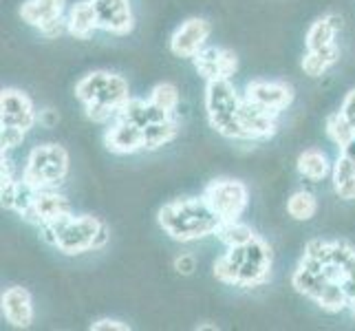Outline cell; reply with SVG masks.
<instances>
[{"label": "cell", "instance_id": "6da1fadb", "mask_svg": "<svg viewBox=\"0 0 355 331\" xmlns=\"http://www.w3.org/2000/svg\"><path fill=\"white\" fill-rule=\"evenodd\" d=\"M157 223L170 239L190 243L216 235L218 226H221V217L205 203L203 197H186L168 201L159 207Z\"/></svg>", "mask_w": 355, "mask_h": 331}, {"label": "cell", "instance_id": "7a4b0ae2", "mask_svg": "<svg viewBox=\"0 0 355 331\" xmlns=\"http://www.w3.org/2000/svg\"><path fill=\"white\" fill-rule=\"evenodd\" d=\"M76 97L87 108V117L91 121L106 124L115 119L119 106L130 97V91L128 82L117 73L93 71L76 84Z\"/></svg>", "mask_w": 355, "mask_h": 331}, {"label": "cell", "instance_id": "3957f363", "mask_svg": "<svg viewBox=\"0 0 355 331\" xmlns=\"http://www.w3.org/2000/svg\"><path fill=\"white\" fill-rule=\"evenodd\" d=\"M104 221L91 214H69L53 221V223H44L40 226L42 239L46 243L55 245V248L67 254V256H78L84 252L95 250V239L100 235Z\"/></svg>", "mask_w": 355, "mask_h": 331}, {"label": "cell", "instance_id": "277c9868", "mask_svg": "<svg viewBox=\"0 0 355 331\" xmlns=\"http://www.w3.org/2000/svg\"><path fill=\"white\" fill-rule=\"evenodd\" d=\"M205 110L210 126L227 139H245L241 126V97L230 80H210L205 87Z\"/></svg>", "mask_w": 355, "mask_h": 331}, {"label": "cell", "instance_id": "5b68a950", "mask_svg": "<svg viewBox=\"0 0 355 331\" xmlns=\"http://www.w3.org/2000/svg\"><path fill=\"white\" fill-rule=\"evenodd\" d=\"M69 175V153L60 144L35 146L27 157L22 170V181L33 190L55 188Z\"/></svg>", "mask_w": 355, "mask_h": 331}, {"label": "cell", "instance_id": "8992f818", "mask_svg": "<svg viewBox=\"0 0 355 331\" xmlns=\"http://www.w3.org/2000/svg\"><path fill=\"white\" fill-rule=\"evenodd\" d=\"M201 197L221 221H239L250 203V190L239 179H214L205 186Z\"/></svg>", "mask_w": 355, "mask_h": 331}, {"label": "cell", "instance_id": "52a82bcc", "mask_svg": "<svg viewBox=\"0 0 355 331\" xmlns=\"http://www.w3.org/2000/svg\"><path fill=\"white\" fill-rule=\"evenodd\" d=\"M269 274H272V250L261 237H256L252 243L245 245L236 287H259L267 283Z\"/></svg>", "mask_w": 355, "mask_h": 331}, {"label": "cell", "instance_id": "ba28073f", "mask_svg": "<svg viewBox=\"0 0 355 331\" xmlns=\"http://www.w3.org/2000/svg\"><path fill=\"white\" fill-rule=\"evenodd\" d=\"M38 121L33 102L20 89H3L0 93V126H16L24 133L31 130Z\"/></svg>", "mask_w": 355, "mask_h": 331}, {"label": "cell", "instance_id": "9c48e42d", "mask_svg": "<svg viewBox=\"0 0 355 331\" xmlns=\"http://www.w3.org/2000/svg\"><path fill=\"white\" fill-rule=\"evenodd\" d=\"M192 62L205 82L230 80L239 69L236 53L232 51V49H223V46H203L201 51L192 58Z\"/></svg>", "mask_w": 355, "mask_h": 331}, {"label": "cell", "instance_id": "30bf717a", "mask_svg": "<svg viewBox=\"0 0 355 331\" xmlns=\"http://www.w3.org/2000/svg\"><path fill=\"white\" fill-rule=\"evenodd\" d=\"M212 27L205 18H188L170 38V51L177 58H194L205 46Z\"/></svg>", "mask_w": 355, "mask_h": 331}, {"label": "cell", "instance_id": "8fae6325", "mask_svg": "<svg viewBox=\"0 0 355 331\" xmlns=\"http://www.w3.org/2000/svg\"><path fill=\"white\" fill-rule=\"evenodd\" d=\"M100 29L113 35H126L135 27L130 0H93Z\"/></svg>", "mask_w": 355, "mask_h": 331}, {"label": "cell", "instance_id": "7c38bea8", "mask_svg": "<svg viewBox=\"0 0 355 331\" xmlns=\"http://www.w3.org/2000/svg\"><path fill=\"white\" fill-rule=\"evenodd\" d=\"M245 97L250 102L259 104L263 108L280 113L293 102V89L287 82H269V80H254L248 84V91Z\"/></svg>", "mask_w": 355, "mask_h": 331}, {"label": "cell", "instance_id": "4fadbf2b", "mask_svg": "<svg viewBox=\"0 0 355 331\" xmlns=\"http://www.w3.org/2000/svg\"><path fill=\"white\" fill-rule=\"evenodd\" d=\"M276 117L278 113L259 104L250 102L248 97L241 100V126L245 139H267L276 133Z\"/></svg>", "mask_w": 355, "mask_h": 331}, {"label": "cell", "instance_id": "5bb4252c", "mask_svg": "<svg viewBox=\"0 0 355 331\" xmlns=\"http://www.w3.org/2000/svg\"><path fill=\"white\" fill-rule=\"evenodd\" d=\"M104 144L115 155H132L144 151V128L124 119H113L104 133Z\"/></svg>", "mask_w": 355, "mask_h": 331}, {"label": "cell", "instance_id": "9a60e30c", "mask_svg": "<svg viewBox=\"0 0 355 331\" xmlns=\"http://www.w3.org/2000/svg\"><path fill=\"white\" fill-rule=\"evenodd\" d=\"M0 305H3L5 321L11 327L27 329L33 323V300H31V294L24 287L16 285V287L5 289Z\"/></svg>", "mask_w": 355, "mask_h": 331}, {"label": "cell", "instance_id": "2e32d148", "mask_svg": "<svg viewBox=\"0 0 355 331\" xmlns=\"http://www.w3.org/2000/svg\"><path fill=\"white\" fill-rule=\"evenodd\" d=\"M35 226H44V223H53V221L73 214L71 203L64 194L55 192L53 188L49 190H35Z\"/></svg>", "mask_w": 355, "mask_h": 331}, {"label": "cell", "instance_id": "e0dca14e", "mask_svg": "<svg viewBox=\"0 0 355 331\" xmlns=\"http://www.w3.org/2000/svg\"><path fill=\"white\" fill-rule=\"evenodd\" d=\"M166 117H173L164 113L162 108H157L150 100H139V97H128V100L119 106L115 119H124V121H130V124L139 126V128H146L153 121H159V119H166Z\"/></svg>", "mask_w": 355, "mask_h": 331}, {"label": "cell", "instance_id": "ac0fdd59", "mask_svg": "<svg viewBox=\"0 0 355 331\" xmlns=\"http://www.w3.org/2000/svg\"><path fill=\"white\" fill-rule=\"evenodd\" d=\"M64 5L67 0H24L20 7V18L29 27L40 29L42 24L64 16Z\"/></svg>", "mask_w": 355, "mask_h": 331}, {"label": "cell", "instance_id": "d6986e66", "mask_svg": "<svg viewBox=\"0 0 355 331\" xmlns=\"http://www.w3.org/2000/svg\"><path fill=\"white\" fill-rule=\"evenodd\" d=\"M69 33L78 40H89L91 35L100 29V22H97V11L93 0H82V3H76L69 9Z\"/></svg>", "mask_w": 355, "mask_h": 331}, {"label": "cell", "instance_id": "ffe728a7", "mask_svg": "<svg viewBox=\"0 0 355 331\" xmlns=\"http://www.w3.org/2000/svg\"><path fill=\"white\" fill-rule=\"evenodd\" d=\"M340 27H342V18L340 16L329 14L324 18H318L307 31V40H304V42H307V51H315V49L334 44V38H336V33H338Z\"/></svg>", "mask_w": 355, "mask_h": 331}, {"label": "cell", "instance_id": "44dd1931", "mask_svg": "<svg viewBox=\"0 0 355 331\" xmlns=\"http://www.w3.org/2000/svg\"><path fill=\"white\" fill-rule=\"evenodd\" d=\"M296 168H298V173L309 181H322L327 175H331V170H334L327 155L318 148H307L304 153H300Z\"/></svg>", "mask_w": 355, "mask_h": 331}, {"label": "cell", "instance_id": "7402d4cb", "mask_svg": "<svg viewBox=\"0 0 355 331\" xmlns=\"http://www.w3.org/2000/svg\"><path fill=\"white\" fill-rule=\"evenodd\" d=\"M334 177V190L340 199L355 201V164L345 155H340L331 170Z\"/></svg>", "mask_w": 355, "mask_h": 331}, {"label": "cell", "instance_id": "603a6c76", "mask_svg": "<svg viewBox=\"0 0 355 331\" xmlns=\"http://www.w3.org/2000/svg\"><path fill=\"white\" fill-rule=\"evenodd\" d=\"M340 60V46L334 42L329 46L315 49V51H307V56L302 58V71L304 76L309 78H320L322 73H327V69L336 65Z\"/></svg>", "mask_w": 355, "mask_h": 331}, {"label": "cell", "instance_id": "cb8c5ba5", "mask_svg": "<svg viewBox=\"0 0 355 331\" xmlns=\"http://www.w3.org/2000/svg\"><path fill=\"white\" fill-rule=\"evenodd\" d=\"M179 133V126L173 117H166V119H159L153 121L144 128V151H157L162 146L170 144Z\"/></svg>", "mask_w": 355, "mask_h": 331}, {"label": "cell", "instance_id": "d4e9b609", "mask_svg": "<svg viewBox=\"0 0 355 331\" xmlns=\"http://www.w3.org/2000/svg\"><path fill=\"white\" fill-rule=\"evenodd\" d=\"M331 261L338 263L342 269H345V287L347 296L353 298L355 296V248L349 241H334V248H331Z\"/></svg>", "mask_w": 355, "mask_h": 331}, {"label": "cell", "instance_id": "484cf974", "mask_svg": "<svg viewBox=\"0 0 355 331\" xmlns=\"http://www.w3.org/2000/svg\"><path fill=\"white\" fill-rule=\"evenodd\" d=\"M327 283L329 280L324 278L322 272H311V269H307L304 265H298L296 272H293V276H291L293 289H296L298 294H302V296L313 298V300L318 298V294L324 289Z\"/></svg>", "mask_w": 355, "mask_h": 331}, {"label": "cell", "instance_id": "4316f807", "mask_svg": "<svg viewBox=\"0 0 355 331\" xmlns=\"http://www.w3.org/2000/svg\"><path fill=\"white\" fill-rule=\"evenodd\" d=\"M243 256H245V245H243V248H227V252L214 263V276L221 280V283L236 285Z\"/></svg>", "mask_w": 355, "mask_h": 331}, {"label": "cell", "instance_id": "83f0119b", "mask_svg": "<svg viewBox=\"0 0 355 331\" xmlns=\"http://www.w3.org/2000/svg\"><path fill=\"white\" fill-rule=\"evenodd\" d=\"M216 239L227 248H243L256 239L254 230L250 226L241 223V221H221V226L216 230Z\"/></svg>", "mask_w": 355, "mask_h": 331}, {"label": "cell", "instance_id": "f1b7e54d", "mask_svg": "<svg viewBox=\"0 0 355 331\" xmlns=\"http://www.w3.org/2000/svg\"><path fill=\"white\" fill-rule=\"evenodd\" d=\"M318 212V201L311 192L307 190H298L293 192L291 197L287 199V214L296 221H309L313 219Z\"/></svg>", "mask_w": 355, "mask_h": 331}, {"label": "cell", "instance_id": "f546056e", "mask_svg": "<svg viewBox=\"0 0 355 331\" xmlns=\"http://www.w3.org/2000/svg\"><path fill=\"white\" fill-rule=\"evenodd\" d=\"M315 303L320 309H324L329 314H336V312H342L349 307V296L340 283H327L324 289L318 294Z\"/></svg>", "mask_w": 355, "mask_h": 331}, {"label": "cell", "instance_id": "4dcf8cb0", "mask_svg": "<svg viewBox=\"0 0 355 331\" xmlns=\"http://www.w3.org/2000/svg\"><path fill=\"white\" fill-rule=\"evenodd\" d=\"M148 100L157 106V108H162L164 113L168 115H173L177 106H179V91L175 84H170V82H162V84H157V87L150 91V97Z\"/></svg>", "mask_w": 355, "mask_h": 331}, {"label": "cell", "instance_id": "1f68e13d", "mask_svg": "<svg viewBox=\"0 0 355 331\" xmlns=\"http://www.w3.org/2000/svg\"><path fill=\"white\" fill-rule=\"evenodd\" d=\"M327 135L331 137L336 146L342 148V146L349 144V139L355 135V128L349 124V119L342 115V110H340V113H331L327 117Z\"/></svg>", "mask_w": 355, "mask_h": 331}, {"label": "cell", "instance_id": "d6a6232c", "mask_svg": "<svg viewBox=\"0 0 355 331\" xmlns=\"http://www.w3.org/2000/svg\"><path fill=\"white\" fill-rule=\"evenodd\" d=\"M331 248H334V241H322V239H311L304 248V256L313 261H320V263H329L331 261Z\"/></svg>", "mask_w": 355, "mask_h": 331}, {"label": "cell", "instance_id": "836d02e7", "mask_svg": "<svg viewBox=\"0 0 355 331\" xmlns=\"http://www.w3.org/2000/svg\"><path fill=\"white\" fill-rule=\"evenodd\" d=\"M0 128H3L0 130V148H3V153L18 148L24 142V135H27L22 128H16V126H0Z\"/></svg>", "mask_w": 355, "mask_h": 331}, {"label": "cell", "instance_id": "e575fe53", "mask_svg": "<svg viewBox=\"0 0 355 331\" xmlns=\"http://www.w3.org/2000/svg\"><path fill=\"white\" fill-rule=\"evenodd\" d=\"M40 33L44 35V38H60L62 33H69V22L64 16H60L51 22H46L40 27Z\"/></svg>", "mask_w": 355, "mask_h": 331}, {"label": "cell", "instance_id": "d590c367", "mask_svg": "<svg viewBox=\"0 0 355 331\" xmlns=\"http://www.w3.org/2000/svg\"><path fill=\"white\" fill-rule=\"evenodd\" d=\"M93 331H130L128 323H121V321H115V318H100V321H95L91 325Z\"/></svg>", "mask_w": 355, "mask_h": 331}, {"label": "cell", "instance_id": "8d00e7d4", "mask_svg": "<svg viewBox=\"0 0 355 331\" xmlns=\"http://www.w3.org/2000/svg\"><path fill=\"white\" fill-rule=\"evenodd\" d=\"M175 269L183 276H190L194 269H197V261H194V256H190V254H181L175 261Z\"/></svg>", "mask_w": 355, "mask_h": 331}, {"label": "cell", "instance_id": "74e56055", "mask_svg": "<svg viewBox=\"0 0 355 331\" xmlns=\"http://www.w3.org/2000/svg\"><path fill=\"white\" fill-rule=\"evenodd\" d=\"M342 115L349 119V124L355 128V89H351L347 95H345V102H342Z\"/></svg>", "mask_w": 355, "mask_h": 331}, {"label": "cell", "instance_id": "f35d334b", "mask_svg": "<svg viewBox=\"0 0 355 331\" xmlns=\"http://www.w3.org/2000/svg\"><path fill=\"white\" fill-rule=\"evenodd\" d=\"M58 119H60V115H58V110H53V108H44L38 113V121L44 128H53L58 124Z\"/></svg>", "mask_w": 355, "mask_h": 331}, {"label": "cell", "instance_id": "ab89813d", "mask_svg": "<svg viewBox=\"0 0 355 331\" xmlns=\"http://www.w3.org/2000/svg\"><path fill=\"white\" fill-rule=\"evenodd\" d=\"M108 239H111V230H108V226H106V223H102L100 235H97V239H95V250H102L104 245L108 243Z\"/></svg>", "mask_w": 355, "mask_h": 331}, {"label": "cell", "instance_id": "60d3db41", "mask_svg": "<svg viewBox=\"0 0 355 331\" xmlns=\"http://www.w3.org/2000/svg\"><path fill=\"white\" fill-rule=\"evenodd\" d=\"M340 151H342L340 155H345L347 159H351V162L355 164V135H353V137L349 139V144H345V146H342Z\"/></svg>", "mask_w": 355, "mask_h": 331}, {"label": "cell", "instance_id": "b9f144b4", "mask_svg": "<svg viewBox=\"0 0 355 331\" xmlns=\"http://www.w3.org/2000/svg\"><path fill=\"white\" fill-rule=\"evenodd\" d=\"M349 309H351V314L355 316V296H353V298H349Z\"/></svg>", "mask_w": 355, "mask_h": 331}]
</instances>
